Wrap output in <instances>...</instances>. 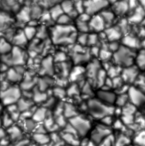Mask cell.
<instances>
[{
  "mask_svg": "<svg viewBox=\"0 0 145 146\" xmlns=\"http://www.w3.org/2000/svg\"><path fill=\"white\" fill-rule=\"evenodd\" d=\"M87 109L91 114V116L95 119H101L104 116L114 113V108L112 105L105 104L98 98L97 99L93 98V99L89 100L87 103Z\"/></svg>",
  "mask_w": 145,
  "mask_h": 146,
  "instance_id": "1",
  "label": "cell"
},
{
  "mask_svg": "<svg viewBox=\"0 0 145 146\" xmlns=\"http://www.w3.org/2000/svg\"><path fill=\"white\" fill-rule=\"evenodd\" d=\"M21 97V91L17 86H9L4 90L0 92V98L2 100L4 105H10V104L17 103Z\"/></svg>",
  "mask_w": 145,
  "mask_h": 146,
  "instance_id": "2",
  "label": "cell"
},
{
  "mask_svg": "<svg viewBox=\"0 0 145 146\" xmlns=\"http://www.w3.org/2000/svg\"><path fill=\"white\" fill-rule=\"evenodd\" d=\"M114 60L118 66H130L134 60V55L132 54L131 48L128 47H123L119 48V50L115 53Z\"/></svg>",
  "mask_w": 145,
  "mask_h": 146,
  "instance_id": "3",
  "label": "cell"
},
{
  "mask_svg": "<svg viewBox=\"0 0 145 146\" xmlns=\"http://www.w3.org/2000/svg\"><path fill=\"white\" fill-rule=\"evenodd\" d=\"M69 123L72 124V126L76 130L77 134H79L80 136L86 135L91 127V122L88 119H86L84 116L81 115H76L74 117L70 118Z\"/></svg>",
  "mask_w": 145,
  "mask_h": 146,
  "instance_id": "4",
  "label": "cell"
},
{
  "mask_svg": "<svg viewBox=\"0 0 145 146\" xmlns=\"http://www.w3.org/2000/svg\"><path fill=\"white\" fill-rule=\"evenodd\" d=\"M111 134V129L109 126H106L104 124H99L97 125L94 129L92 130L90 134V138L92 141L98 144L100 141H102L106 136Z\"/></svg>",
  "mask_w": 145,
  "mask_h": 146,
  "instance_id": "5",
  "label": "cell"
},
{
  "mask_svg": "<svg viewBox=\"0 0 145 146\" xmlns=\"http://www.w3.org/2000/svg\"><path fill=\"white\" fill-rule=\"evenodd\" d=\"M128 98L129 102L134 104L135 106H141L145 104V92L140 90L137 87H129L128 89Z\"/></svg>",
  "mask_w": 145,
  "mask_h": 146,
  "instance_id": "6",
  "label": "cell"
},
{
  "mask_svg": "<svg viewBox=\"0 0 145 146\" xmlns=\"http://www.w3.org/2000/svg\"><path fill=\"white\" fill-rule=\"evenodd\" d=\"M121 77H122L123 81L126 83H133L138 77V70L136 67H133L132 65L126 66V68L123 69L121 72Z\"/></svg>",
  "mask_w": 145,
  "mask_h": 146,
  "instance_id": "7",
  "label": "cell"
},
{
  "mask_svg": "<svg viewBox=\"0 0 145 146\" xmlns=\"http://www.w3.org/2000/svg\"><path fill=\"white\" fill-rule=\"evenodd\" d=\"M97 97L99 100L108 105H112L113 103H115V100H116V95L108 90H100L97 93Z\"/></svg>",
  "mask_w": 145,
  "mask_h": 146,
  "instance_id": "8",
  "label": "cell"
},
{
  "mask_svg": "<svg viewBox=\"0 0 145 146\" xmlns=\"http://www.w3.org/2000/svg\"><path fill=\"white\" fill-rule=\"evenodd\" d=\"M61 135V139L64 143L68 144L70 146H79L80 145V141L77 138L76 134H72V133H67V132L63 131Z\"/></svg>",
  "mask_w": 145,
  "mask_h": 146,
  "instance_id": "9",
  "label": "cell"
},
{
  "mask_svg": "<svg viewBox=\"0 0 145 146\" xmlns=\"http://www.w3.org/2000/svg\"><path fill=\"white\" fill-rule=\"evenodd\" d=\"M33 100L29 99V98H21L17 101V108L18 110L21 112H24V111H27V110H31L32 109V106H33Z\"/></svg>",
  "mask_w": 145,
  "mask_h": 146,
  "instance_id": "10",
  "label": "cell"
},
{
  "mask_svg": "<svg viewBox=\"0 0 145 146\" xmlns=\"http://www.w3.org/2000/svg\"><path fill=\"white\" fill-rule=\"evenodd\" d=\"M47 114H48V111H47V108L46 107H40V108H37V109L34 110L32 114V119L34 120L35 122H43L44 119L47 117Z\"/></svg>",
  "mask_w": 145,
  "mask_h": 146,
  "instance_id": "11",
  "label": "cell"
},
{
  "mask_svg": "<svg viewBox=\"0 0 145 146\" xmlns=\"http://www.w3.org/2000/svg\"><path fill=\"white\" fill-rule=\"evenodd\" d=\"M21 77H22V72L18 70V68H12V69H9L7 71V74H6V78L8 81L11 82H18L21 80Z\"/></svg>",
  "mask_w": 145,
  "mask_h": 146,
  "instance_id": "12",
  "label": "cell"
},
{
  "mask_svg": "<svg viewBox=\"0 0 145 146\" xmlns=\"http://www.w3.org/2000/svg\"><path fill=\"white\" fill-rule=\"evenodd\" d=\"M8 134L9 137L12 141H18L22 138V130L18 127V126L12 125L8 128Z\"/></svg>",
  "mask_w": 145,
  "mask_h": 146,
  "instance_id": "13",
  "label": "cell"
},
{
  "mask_svg": "<svg viewBox=\"0 0 145 146\" xmlns=\"http://www.w3.org/2000/svg\"><path fill=\"white\" fill-rule=\"evenodd\" d=\"M32 138L35 143L39 144V145H46L50 141V136L45 133H40V132H35L32 135Z\"/></svg>",
  "mask_w": 145,
  "mask_h": 146,
  "instance_id": "14",
  "label": "cell"
},
{
  "mask_svg": "<svg viewBox=\"0 0 145 146\" xmlns=\"http://www.w3.org/2000/svg\"><path fill=\"white\" fill-rule=\"evenodd\" d=\"M43 125L46 128L47 131L49 132H56L59 128L58 125L56 124V122H55V119H53L51 116L45 118L44 121H43Z\"/></svg>",
  "mask_w": 145,
  "mask_h": 146,
  "instance_id": "15",
  "label": "cell"
},
{
  "mask_svg": "<svg viewBox=\"0 0 145 146\" xmlns=\"http://www.w3.org/2000/svg\"><path fill=\"white\" fill-rule=\"evenodd\" d=\"M23 63V55L22 52L20 51V49L14 48L12 52V58L10 59V64L13 65H21Z\"/></svg>",
  "mask_w": 145,
  "mask_h": 146,
  "instance_id": "16",
  "label": "cell"
},
{
  "mask_svg": "<svg viewBox=\"0 0 145 146\" xmlns=\"http://www.w3.org/2000/svg\"><path fill=\"white\" fill-rule=\"evenodd\" d=\"M129 144H130V137L123 132L114 139V146H127Z\"/></svg>",
  "mask_w": 145,
  "mask_h": 146,
  "instance_id": "17",
  "label": "cell"
},
{
  "mask_svg": "<svg viewBox=\"0 0 145 146\" xmlns=\"http://www.w3.org/2000/svg\"><path fill=\"white\" fill-rule=\"evenodd\" d=\"M133 141L136 146H145V129H140L135 132Z\"/></svg>",
  "mask_w": 145,
  "mask_h": 146,
  "instance_id": "18",
  "label": "cell"
},
{
  "mask_svg": "<svg viewBox=\"0 0 145 146\" xmlns=\"http://www.w3.org/2000/svg\"><path fill=\"white\" fill-rule=\"evenodd\" d=\"M63 115L65 116L66 118H72L74 116L78 115V111H77L76 107L73 106L72 104L66 103L64 104V111H63Z\"/></svg>",
  "mask_w": 145,
  "mask_h": 146,
  "instance_id": "19",
  "label": "cell"
},
{
  "mask_svg": "<svg viewBox=\"0 0 145 146\" xmlns=\"http://www.w3.org/2000/svg\"><path fill=\"white\" fill-rule=\"evenodd\" d=\"M91 27L94 30H102L104 28V20L102 17L100 16H94V18H92L89 23Z\"/></svg>",
  "mask_w": 145,
  "mask_h": 146,
  "instance_id": "20",
  "label": "cell"
},
{
  "mask_svg": "<svg viewBox=\"0 0 145 146\" xmlns=\"http://www.w3.org/2000/svg\"><path fill=\"white\" fill-rule=\"evenodd\" d=\"M47 99V94L42 92V90H36L32 94V100L35 103H44Z\"/></svg>",
  "mask_w": 145,
  "mask_h": 146,
  "instance_id": "21",
  "label": "cell"
},
{
  "mask_svg": "<svg viewBox=\"0 0 145 146\" xmlns=\"http://www.w3.org/2000/svg\"><path fill=\"white\" fill-rule=\"evenodd\" d=\"M136 108L137 106H135L134 104H132L131 102H128L127 104H125L123 107H121V109H122V113H121V115L122 114H125V115H134L135 113H136Z\"/></svg>",
  "mask_w": 145,
  "mask_h": 146,
  "instance_id": "22",
  "label": "cell"
},
{
  "mask_svg": "<svg viewBox=\"0 0 145 146\" xmlns=\"http://www.w3.org/2000/svg\"><path fill=\"white\" fill-rule=\"evenodd\" d=\"M128 102H129V98H128V94L127 93L119 94L116 97V100H115V103L117 104L118 107H123V106L128 103Z\"/></svg>",
  "mask_w": 145,
  "mask_h": 146,
  "instance_id": "23",
  "label": "cell"
},
{
  "mask_svg": "<svg viewBox=\"0 0 145 146\" xmlns=\"http://www.w3.org/2000/svg\"><path fill=\"white\" fill-rule=\"evenodd\" d=\"M35 123H36V122H35L34 120L32 119V118L24 119V120H23V122H22L23 128H24L25 131H32V130L34 129L35 127H36Z\"/></svg>",
  "mask_w": 145,
  "mask_h": 146,
  "instance_id": "24",
  "label": "cell"
},
{
  "mask_svg": "<svg viewBox=\"0 0 145 146\" xmlns=\"http://www.w3.org/2000/svg\"><path fill=\"white\" fill-rule=\"evenodd\" d=\"M121 120H122V122L124 123V125L127 126V127H130V126L135 124L134 115H125V114H122V115H121Z\"/></svg>",
  "mask_w": 145,
  "mask_h": 146,
  "instance_id": "25",
  "label": "cell"
},
{
  "mask_svg": "<svg viewBox=\"0 0 145 146\" xmlns=\"http://www.w3.org/2000/svg\"><path fill=\"white\" fill-rule=\"evenodd\" d=\"M136 64L139 68H145V49L136 55Z\"/></svg>",
  "mask_w": 145,
  "mask_h": 146,
  "instance_id": "26",
  "label": "cell"
},
{
  "mask_svg": "<svg viewBox=\"0 0 145 146\" xmlns=\"http://www.w3.org/2000/svg\"><path fill=\"white\" fill-rule=\"evenodd\" d=\"M96 83L98 84V86H102L105 84V81H106V72L103 70H99V72L97 73L96 79H95Z\"/></svg>",
  "mask_w": 145,
  "mask_h": 146,
  "instance_id": "27",
  "label": "cell"
},
{
  "mask_svg": "<svg viewBox=\"0 0 145 146\" xmlns=\"http://www.w3.org/2000/svg\"><path fill=\"white\" fill-rule=\"evenodd\" d=\"M114 136L112 134L106 136L102 141L98 143V146H114Z\"/></svg>",
  "mask_w": 145,
  "mask_h": 146,
  "instance_id": "28",
  "label": "cell"
},
{
  "mask_svg": "<svg viewBox=\"0 0 145 146\" xmlns=\"http://www.w3.org/2000/svg\"><path fill=\"white\" fill-rule=\"evenodd\" d=\"M1 122H2V125L4 126V127L6 128H9L10 126L13 125V119L11 118V116L9 115V114H4L2 117V119H1Z\"/></svg>",
  "mask_w": 145,
  "mask_h": 146,
  "instance_id": "29",
  "label": "cell"
},
{
  "mask_svg": "<svg viewBox=\"0 0 145 146\" xmlns=\"http://www.w3.org/2000/svg\"><path fill=\"white\" fill-rule=\"evenodd\" d=\"M11 50V46L5 40H0V52L2 54H7Z\"/></svg>",
  "mask_w": 145,
  "mask_h": 146,
  "instance_id": "30",
  "label": "cell"
},
{
  "mask_svg": "<svg viewBox=\"0 0 145 146\" xmlns=\"http://www.w3.org/2000/svg\"><path fill=\"white\" fill-rule=\"evenodd\" d=\"M121 73V69L118 66H111L108 69V75L110 76V78H114L119 76V74Z\"/></svg>",
  "mask_w": 145,
  "mask_h": 146,
  "instance_id": "31",
  "label": "cell"
},
{
  "mask_svg": "<svg viewBox=\"0 0 145 146\" xmlns=\"http://www.w3.org/2000/svg\"><path fill=\"white\" fill-rule=\"evenodd\" d=\"M55 122H56V124L58 125V127H65V125L67 124L66 122V117H65L63 114H61V115H58V116H55Z\"/></svg>",
  "mask_w": 145,
  "mask_h": 146,
  "instance_id": "32",
  "label": "cell"
},
{
  "mask_svg": "<svg viewBox=\"0 0 145 146\" xmlns=\"http://www.w3.org/2000/svg\"><path fill=\"white\" fill-rule=\"evenodd\" d=\"M135 83L137 85V88L145 92V77L144 76H138L135 80Z\"/></svg>",
  "mask_w": 145,
  "mask_h": 146,
  "instance_id": "33",
  "label": "cell"
},
{
  "mask_svg": "<svg viewBox=\"0 0 145 146\" xmlns=\"http://www.w3.org/2000/svg\"><path fill=\"white\" fill-rule=\"evenodd\" d=\"M135 124L138 129H145V117L144 116H137L135 118Z\"/></svg>",
  "mask_w": 145,
  "mask_h": 146,
  "instance_id": "34",
  "label": "cell"
},
{
  "mask_svg": "<svg viewBox=\"0 0 145 146\" xmlns=\"http://www.w3.org/2000/svg\"><path fill=\"white\" fill-rule=\"evenodd\" d=\"M82 73H83V69L80 68V67H77V68L73 69L72 74H71V80L75 81L77 78H79V76H81Z\"/></svg>",
  "mask_w": 145,
  "mask_h": 146,
  "instance_id": "35",
  "label": "cell"
},
{
  "mask_svg": "<svg viewBox=\"0 0 145 146\" xmlns=\"http://www.w3.org/2000/svg\"><path fill=\"white\" fill-rule=\"evenodd\" d=\"M112 126H113V128H114V129L121 130V131H123V130H124V128L126 127L121 119H117V120H115V121H113Z\"/></svg>",
  "mask_w": 145,
  "mask_h": 146,
  "instance_id": "36",
  "label": "cell"
},
{
  "mask_svg": "<svg viewBox=\"0 0 145 146\" xmlns=\"http://www.w3.org/2000/svg\"><path fill=\"white\" fill-rule=\"evenodd\" d=\"M100 120H101V122H102V124H104V125H106V126H109V127L113 124L112 114H109V115L104 116V117L101 118Z\"/></svg>",
  "mask_w": 145,
  "mask_h": 146,
  "instance_id": "37",
  "label": "cell"
},
{
  "mask_svg": "<svg viewBox=\"0 0 145 146\" xmlns=\"http://www.w3.org/2000/svg\"><path fill=\"white\" fill-rule=\"evenodd\" d=\"M53 92H54V95L58 98H63V97H65V95H66L65 90L61 87H56Z\"/></svg>",
  "mask_w": 145,
  "mask_h": 146,
  "instance_id": "38",
  "label": "cell"
},
{
  "mask_svg": "<svg viewBox=\"0 0 145 146\" xmlns=\"http://www.w3.org/2000/svg\"><path fill=\"white\" fill-rule=\"evenodd\" d=\"M63 111H64V104L63 103H60L55 107V110H54V115L55 116H58V115H61L63 114Z\"/></svg>",
  "mask_w": 145,
  "mask_h": 146,
  "instance_id": "39",
  "label": "cell"
},
{
  "mask_svg": "<svg viewBox=\"0 0 145 146\" xmlns=\"http://www.w3.org/2000/svg\"><path fill=\"white\" fill-rule=\"evenodd\" d=\"M64 132H67V133H72V134H76L77 135V132L75 130V128L72 126V124L70 123H67L64 127Z\"/></svg>",
  "mask_w": 145,
  "mask_h": 146,
  "instance_id": "40",
  "label": "cell"
},
{
  "mask_svg": "<svg viewBox=\"0 0 145 146\" xmlns=\"http://www.w3.org/2000/svg\"><path fill=\"white\" fill-rule=\"evenodd\" d=\"M78 88H77L76 85H73L71 86L70 88H69V90L67 91V93H68L69 96H74V95H77L78 94Z\"/></svg>",
  "mask_w": 145,
  "mask_h": 146,
  "instance_id": "41",
  "label": "cell"
},
{
  "mask_svg": "<svg viewBox=\"0 0 145 146\" xmlns=\"http://www.w3.org/2000/svg\"><path fill=\"white\" fill-rule=\"evenodd\" d=\"M32 32L35 33V29L31 28V27H27V28L24 30V34H25V36H26L27 38H30L32 35H34V34H32Z\"/></svg>",
  "mask_w": 145,
  "mask_h": 146,
  "instance_id": "42",
  "label": "cell"
},
{
  "mask_svg": "<svg viewBox=\"0 0 145 146\" xmlns=\"http://www.w3.org/2000/svg\"><path fill=\"white\" fill-rule=\"evenodd\" d=\"M17 110H18V108H17V104L16 103L7 105V111H8V113H12V112L17 111Z\"/></svg>",
  "mask_w": 145,
  "mask_h": 146,
  "instance_id": "43",
  "label": "cell"
},
{
  "mask_svg": "<svg viewBox=\"0 0 145 146\" xmlns=\"http://www.w3.org/2000/svg\"><path fill=\"white\" fill-rule=\"evenodd\" d=\"M54 103H55V101H54V99H53V98H50V99H46V101L44 102V107H46V108L49 107V108H50Z\"/></svg>",
  "mask_w": 145,
  "mask_h": 146,
  "instance_id": "44",
  "label": "cell"
},
{
  "mask_svg": "<svg viewBox=\"0 0 145 146\" xmlns=\"http://www.w3.org/2000/svg\"><path fill=\"white\" fill-rule=\"evenodd\" d=\"M81 146H97V145L92 140H84V142L81 143Z\"/></svg>",
  "mask_w": 145,
  "mask_h": 146,
  "instance_id": "45",
  "label": "cell"
},
{
  "mask_svg": "<svg viewBox=\"0 0 145 146\" xmlns=\"http://www.w3.org/2000/svg\"><path fill=\"white\" fill-rule=\"evenodd\" d=\"M83 93L87 94V95H91V93H92V91H91L90 86H89V84H85V86H84V87H83Z\"/></svg>",
  "mask_w": 145,
  "mask_h": 146,
  "instance_id": "46",
  "label": "cell"
},
{
  "mask_svg": "<svg viewBox=\"0 0 145 146\" xmlns=\"http://www.w3.org/2000/svg\"><path fill=\"white\" fill-rule=\"evenodd\" d=\"M28 145V140H18L16 141L14 146H27Z\"/></svg>",
  "mask_w": 145,
  "mask_h": 146,
  "instance_id": "47",
  "label": "cell"
},
{
  "mask_svg": "<svg viewBox=\"0 0 145 146\" xmlns=\"http://www.w3.org/2000/svg\"><path fill=\"white\" fill-rule=\"evenodd\" d=\"M4 137H6V132H5V130L3 128L0 127V140L3 139Z\"/></svg>",
  "mask_w": 145,
  "mask_h": 146,
  "instance_id": "48",
  "label": "cell"
},
{
  "mask_svg": "<svg viewBox=\"0 0 145 146\" xmlns=\"http://www.w3.org/2000/svg\"><path fill=\"white\" fill-rule=\"evenodd\" d=\"M9 144V140H7L6 138H3V139L0 140V145H4V146H7Z\"/></svg>",
  "mask_w": 145,
  "mask_h": 146,
  "instance_id": "49",
  "label": "cell"
},
{
  "mask_svg": "<svg viewBox=\"0 0 145 146\" xmlns=\"http://www.w3.org/2000/svg\"><path fill=\"white\" fill-rule=\"evenodd\" d=\"M1 112H2V105L0 104V113H1Z\"/></svg>",
  "mask_w": 145,
  "mask_h": 146,
  "instance_id": "50",
  "label": "cell"
},
{
  "mask_svg": "<svg viewBox=\"0 0 145 146\" xmlns=\"http://www.w3.org/2000/svg\"><path fill=\"white\" fill-rule=\"evenodd\" d=\"M1 124H2V122H1V119H0V126H1Z\"/></svg>",
  "mask_w": 145,
  "mask_h": 146,
  "instance_id": "51",
  "label": "cell"
},
{
  "mask_svg": "<svg viewBox=\"0 0 145 146\" xmlns=\"http://www.w3.org/2000/svg\"><path fill=\"white\" fill-rule=\"evenodd\" d=\"M28 146H35V145H32V144H31V145H28Z\"/></svg>",
  "mask_w": 145,
  "mask_h": 146,
  "instance_id": "52",
  "label": "cell"
},
{
  "mask_svg": "<svg viewBox=\"0 0 145 146\" xmlns=\"http://www.w3.org/2000/svg\"><path fill=\"white\" fill-rule=\"evenodd\" d=\"M127 146H132V145H130V144H129V145H127Z\"/></svg>",
  "mask_w": 145,
  "mask_h": 146,
  "instance_id": "53",
  "label": "cell"
},
{
  "mask_svg": "<svg viewBox=\"0 0 145 146\" xmlns=\"http://www.w3.org/2000/svg\"><path fill=\"white\" fill-rule=\"evenodd\" d=\"M0 146H4V145H0Z\"/></svg>",
  "mask_w": 145,
  "mask_h": 146,
  "instance_id": "54",
  "label": "cell"
},
{
  "mask_svg": "<svg viewBox=\"0 0 145 146\" xmlns=\"http://www.w3.org/2000/svg\"><path fill=\"white\" fill-rule=\"evenodd\" d=\"M68 146H70V145H68Z\"/></svg>",
  "mask_w": 145,
  "mask_h": 146,
  "instance_id": "55",
  "label": "cell"
}]
</instances>
